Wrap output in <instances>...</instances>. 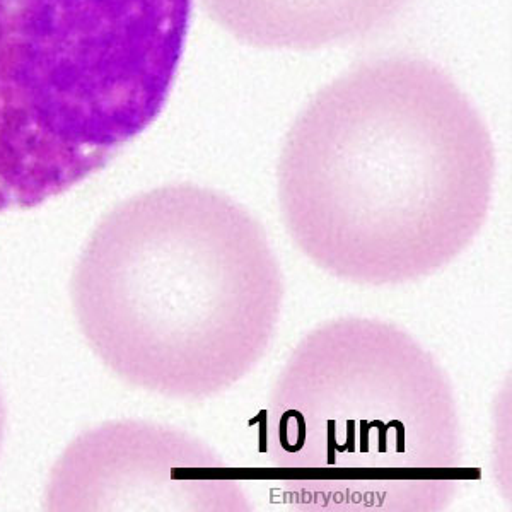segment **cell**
Listing matches in <instances>:
<instances>
[{
  "label": "cell",
  "mask_w": 512,
  "mask_h": 512,
  "mask_svg": "<svg viewBox=\"0 0 512 512\" xmlns=\"http://www.w3.org/2000/svg\"><path fill=\"white\" fill-rule=\"evenodd\" d=\"M489 128L456 82L415 57L371 60L321 89L277 168L297 250L357 286L448 267L482 233L494 195Z\"/></svg>",
  "instance_id": "cell-1"
},
{
  "label": "cell",
  "mask_w": 512,
  "mask_h": 512,
  "mask_svg": "<svg viewBox=\"0 0 512 512\" xmlns=\"http://www.w3.org/2000/svg\"><path fill=\"white\" fill-rule=\"evenodd\" d=\"M286 284L265 227L224 193L173 183L106 214L72 277L91 349L123 381L202 400L262 361Z\"/></svg>",
  "instance_id": "cell-2"
},
{
  "label": "cell",
  "mask_w": 512,
  "mask_h": 512,
  "mask_svg": "<svg viewBox=\"0 0 512 512\" xmlns=\"http://www.w3.org/2000/svg\"><path fill=\"white\" fill-rule=\"evenodd\" d=\"M265 443L301 511H444L465 480L451 379L378 318L326 321L294 347L268 398Z\"/></svg>",
  "instance_id": "cell-3"
},
{
  "label": "cell",
  "mask_w": 512,
  "mask_h": 512,
  "mask_svg": "<svg viewBox=\"0 0 512 512\" xmlns=\"http://www.w3.org/2000/svg\"><path fill=\"white\" fill-rule=\"evenodd\" d=\"M193 0H0V212L105 168L163 111Z\"/></svg>",
  "instance_id": "cell-4"
},
{
  "label": "cell",
  "mask_w": 512,
  "mask_h": 512,
  "mask_svg": "<svg viewBox=\"0 0 512 512\" xmlns=\"http://www.w3.org/2000/svg\"><path fill=\"white\" fill-rule=\"evenodd\" d=\"M50 511L248 512L233 468L168 425L113 422L77 437L53 466Z\"/></svg>",
  "instance_id": "cell-5"
},
{
  "label": "cell",
  "mask_w": 512,
  "mask_h": 512,
  "mask_svg": "<svg viewBox=\"0 0 512 512\" xmlns=\"http://www.w3.org/2000/svg\"><path fill=\"white\" fill-rule=\"evenodd\" d=\"M410 0H202L219 26L246 45L316 50L383 30Z\"/></svg>",
  "instance_id": "cell-6"
},
{
  "label": "cell",
  "mask_w": 512,
  "mask_h": 512,
  "mask_svg": "<svg viewBox=\"0 0 512 512\" xmlns=\"http://www.w3.org/2000/svg\"><path fill=\"white\" fill-rule=\"evenodd\" d=\"M6 403H4V396L0 391V451H2V443H4V436H6Z\"/></svg>",
  "instance_id": "cell-7"
}]
</instances>
